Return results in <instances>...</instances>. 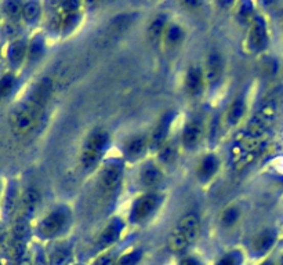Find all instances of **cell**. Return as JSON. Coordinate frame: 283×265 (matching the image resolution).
<instances>
[{"label": "cell", "instance_id": "6da1fadb", "mask_svg": "<svg viewBox=\"0 0 283 265\" xmlns=\"http://www.w3.org/2000/svg\"><path fill=\"white\" fill-rule=\"evenodd\" d=\"M275 120V113L268 108L257 109L246 129L237 135L231 147V163L236 170L249 166L264 148Z\"/></svg>", "mask_w": 283, "mask_h": 265}, {"label": "cell", "instance_id": "7a4b0ae2", "mask_svg": "<svg viewBox=\"0 0 283 265\" xmlns=\"http://www.w3.org/2000/svg\"><path fill=\"white\" fill-rule=\"evenodd\" d=\"M53 91L50 79H41L33 86L28 98L18 104L10 113V126L17 135L32 133L41 119Z\"/></svg>", "mask_w": 283, "mask_h": 265}, {"label": "cell", "instance_id": "3957f363", "mask_svg": "<svg viewBox=\"0 0 283 265\" xmlns=\"http://www.w3.org/2000/svg\"><path fill=\"white\" fill-rule=\"evenodd\" d=\"M108 145H110V134L105 130L96 129L92 131L82 148L80 162H82L83 169L86 171L94 170L101 162Z\"/></svg>", "mask_w": 283, "mask_h": 265}, {"label": "cell", "instance_id": "277c9868", "mask_svg": "<svg viewBox=\"0 0 283 265\" xmlns=\"http://www.w3.org/2000/svg\"><path fill=\"white\" fill-rule=\"evenodd\" d=\"M199 234V218L195 214H187L180 218L176 228L167 238L170 252L178 253L185 250Z\"/></svg>", "mask_w": 283, "mask_h": 265}, {"label": "cell", "instance_id": "5b68a950", "mask_svg": "<svg viewBox=\"0 0 283 265\" xmlns=\"http://www.w3.org/2000/svg\"><path fill=\"white\" fill-rule=\"evenodd\" d=\"M71 224V213L67 207H59L47 214L37 227V232L43 238H55L64 234Z\"/></svg>", "mask_w": 283, "mask_h": 265}, {"label": "cell", "instance_id": "8992f818", "mask_svg": "<svg viewBox=\"0 0 283 265\" xmlns=\"http://www.w3.org/2000/svg\"><path fill=\"white\" fill-rule=\"evenodd\" d=\"M268 45V31L267 24L263 17H253L250 19V27L247 32L245 47L250 53H260Z\"/></svg>", "mask_w": 283, "mask_h": 265}, {"label": "cell", "instance_id": "52a82bcc", "mask_svg": "<svg viewBox=\"0 0 283 265\" xmlns=\"http://www.w3.org/2000/svg\"><path fill=\"white\" fill-rule=\"evenodd\" d=\"M159 203L160 198L156 193H146L141 198H138L132 207L130 221L137 224V222L148 220L155 213L156 209L159 207Z\"/></svg>", "mask_w": 283, "mask_h": 265}, {"label": "cell", "instance_id": "ba28073f", "mask_svg": "<svg viewBox=\"0 0 283 265\" xmlns=\"http://www.w3.org/2000/svg\"><path fill=\"white\" fill-rule=\"evenodd\" d=\"M123 178V163L118 159H112L105 163L100 174L101 187L106 192H114L119 188V185Z\"/></svg>", "mask_w": 283, "mask_h": 265}, {"label": "cell", "instance_id": "9c48e42d", "mask_svg": "<svg viewBox=\"0 0 283 265\" xmlns=\"http://www.w3.org/2000/svg\"><path fill=\"white\" fill-rule=\"evenodd\" d=\"M203 72H205V79L209 83V86L215 87L219 85L223 79V75H224V58H223V55L217 51H213L207 58Z\"/></svg>", "mask_w": 283, "mask_h": 265}, {"label": "cell", "instance_id": "30bf717a", "mask_svg": "<svg viewBox=\"0 0 283 265\" xmlns=\"http://www.w3.org/2000/svg\"><path fill=\"white\" fill-rule=\"evenodd\" d=\"M203 133H205L203 121L201 119H192L184 127L183 137H181L183 145L187 149H195L201 144Z\"/></svg>", "mask_w": 283, "mask_h": 265}, {"label": "cell", "instance_id": "8fae6325", "mask_svg": "<svg viewBox=\"0 0 283 265\" xmlns=\"http://www.w3.org/2000/svg\"><path fill=\"white\" fill-rule=\"evenodd\" d=\"M205 72L199 67H191L185 76V91L191 97H199L205 89Z\"/></svg>", "mask_w": 283, "mask_h": 265}, {"label": "cell", "instance_id": "7c38bea8", "mask_svg": "<svg viewBox=\"0 0 283 265\" xmlns=\"http://www.w3.org/2000/svg\"><path fill=\"white\" fill-rule=\"evenodd\" d=\"M174 115L171 112L167 113L158 126L155 127V130L152 131L151 137L148 139V144L152 149H158L159 151L163 145L166 144V138H167V134H169L170 125H171V120H173Z\"/></svg>", "mask_w": 283, "mask_h": 265}, {"label": "cell", "instance_id": "4fadbf2b", "mask_svg": "<svg viewBox=\"0 0 283 265\" xmlns=\"http://www.w3.org/2000/svg\"><path fill=\"white\" fill-rule=\"evenodd\" d=\"M40 202V195L35 188H28L24 191L19 199V206H21V217L29 220L31 217L35 216Z\"/></svg>", "mask_w": 283, "mask_h": 265}, {"label": "cell", "instance_id": "5bb4252c", "mask_svg": "<svg viewBox=\"0 0 283 265\" xmlns=\"http://www.w3.org/2000/svg\"><path fill=\"white\" fill-rule=\"evenodd\" d=\"M163 180V173L155 163H145L140 171V181L146 188H156Z\"/></svg>", "mask_w": 283, "mask_h": 265}, {"label": "cell", "instance_id": "9a60e30c", "mask_svg": "<svg viewBox=\"0 0 283 265\" xmlns=\"http://www.w3.org/2000/svg\"><path fill=\"white\" fill-rule=\"evenodd\" d=\"M148 147H149V144H148V139L145 137H140V135L138 137H133L124 144V155L128 159H132V160H136V159L141 157L145 153Z\"/></svg>", "mask_w": 283, "mask_h": 265}, {"label": "cell", "instance_id": "2e32d148", "mask_svg": "<svg viewBox=\"0 0 283 265\" xmlns=\"http://www.w3.org/2000/svg\"><path fill=\"white\" fill-rule=\"evenodd\" d=\"M220 166V162L217 156L214 155H207L202 159V162L199 163V169H198V177L199 180L206 182L213 178V175L217 173Z\"/></svg>", "mask_w": 283, "mask_h": 265}, {"label": "cell", "instance_id": "e0dca14e", "mask_svg": "<svg viewBox=\"0 0 283 265\" xmlns=\"http://www.w3.org/2000/svg\"><path fill=\"white\" fill-rule=\"evenodd\" d=\"M245 113H246V104H245V101H243L242 98L236 99V101L227 109V112H225V126L228 127V129L229 127L236 126L237 123L243 119Z\"/></svg>", "mask_w": 283, "mask_h": 265}, {"label": "cell", "instance_id": "ac0fdd59", "mask_svg": "<svg viewBox=\"0 0 283 265\" xmlns=\"http://www.w3.org/2000/svg\"><path fill=\"white\" fill-rule=\"evenodd\" d=\"M123 229V222L122 220H112L111 224L106 225V228L104 229V232L101 235L100 238V244L101 247L110 246L111 243H114L118 240L119 235Z\"/></svg>", "mask_w": 283, "mask_h": 265}, {"label": "cell", "instance_id": "d6986e66", "mask_svg": "<svg viewBox=\"0 0 283 265\" xmlns=\"http://www.w3.org/2000/svg\"><path fill=\"white\" fill-rule=\"evenodd\" d=\"M25 55H28V46L24 40L13 42L7 51V57H9V63L13 67H18L23 63Z\"/></svg>", "mask_w": 283, "mask_h": 265}, {"label": "cell", "instance_id": "ffe728a7", "mask_svg": "<svg viewBox=\"0 0 283 265\" xmlns=\"http://www.w3.org/2000/svg\"><path fill=\"white\" fill-rule=\"evenodd\" d=\"M166 17L163 15H158L156 18H154L151 24H149V28H148V37L152 43H158L159 40L163 39L166 32Z\"/></svg>", "mask_w": 283, "mask_h": 265}, {"label": "cell", "instance_id": "44dd1931", "mask_svg": "<svg viewBox=\"0 0 283 265\" xmlns=\"http://www.w3.org/2000/svg\"><path fill=\"white\" fill-rule=\"evenodd\" d=\"M275 240V235L270 231H267V232H263L254 239V242H253V252L256 253L257 256H260L263 253H265L271 246H272V243Z\"/></svg>", "mask_w": 283, "mask_h": 265}, {"label": "cell", "instance_id": "7402d4cb", "mask_svg": "<svg viewBox=\"0 0 283 265\" xmlns=\"http://www.w3.org/2000/svg\"><path fill=\"white\" fill-rule=\"evenodd\" d=\"M43 54H45V39L40 35H37L28 45V58L33 63L40 59Z\"/></svg>", "mask_w": 283, "mask_h": 265}, {"label": "cell", "instance_id": "603a6c76", "mask_svg": "<svg viewBox=\"0 0 283 265\" xmlns=\"http://www.w3.org/2000/svg\"><path fill=\"white\" fill-rule=\"evenodd\" d=\"M28 235H29V222H28L27 218L19 217L18 220L14 222V227H13L14 242L25 243Z\"/></svg>", "mask_w": 283, "mask_h": 265}, {"label": "cell", "instance_id": "cb8c5ba5", "mask_svg": "<svg viewBox=\"0 0 283 265\" xmlns=\"http://www.w3.org/2000/svg\"><path fill=\"white\" fill-rule=\"evenodd\" d=\"M184 39V31L181 29L180 25H170L165 32V36H163V40L166 42V45L170 46V47H176L178 46Z\"/></svg>", "mask_w": 283, "mask_h": 265}, {"label": "cell", "instance_id": "d4e9b609", "mask_svg": "<svg viewBox=\"0 0 283 265\" xmlns=\"http://www.w3.org/2000/svg\"><path fill=\"white\" fill-rule=\"evenodd\" d=\"M72 253L68 247H57L50 256V265H68Z\"/></svg>", "mask_w": 283, "mask_h": 265}, {"label": "cell", "instance_id": "484cf974", "mask_svg": "<svg viewBox=\"0 0 283 265\" xmlns=\"http://www.w3.org/2000/svg\"><path fill=\"white\" fill-rule=\"evenodd\" d=\"M40 15V3L37 2H27L23 5V17L27 23H35Z\"/></svg>", "mask_w": 283, "mask_h": 265}, {"label": "cell", "instance_id": "4316f807", "mask_svg": "<svg viewBox=\"0 0 283 265\" xmlns=\"http://www.w3.org/2000/svg\"><path fill=\"white\" fill-rule=\"evenodd\" d=\"M177 159V147L173 142H166L159 149V160L162 165H171Z\"/></svg>", "mask_w": 283, "mask_h": 265}, {"label": "cell", "instance_id": "83f0119b", "mask_svg": "<svg viewBox=\"0 0 283 265\" xmlns=\"http://www.w3.org/2000/svg\"><path fill=\"white\" fill-rule=\"evenodd\" d=\"M17 200H18V195H17V188L14 185H10L5 196V203H3V209H5L6 216H11L17 207Z\"/></svg>", "mask_w": 283, "mask_h": 265}, {"label": "cell", "instance_id": "f1b7e54d", "mask_svg": "<svg viewBox=\"0 0 283 265\" xmlns=\"http://www.w3.org/2000/svg\"><path fill=\"white\" fill-rule=\"evenodd\" d=\"M23 5L24 3H19V2H15V0H9V2L3 3V11L11 19L18 18L19 15L23 14Z\"/></svg>", "mask_w": 283, "mask_h": 265}, {"label": "cell", "instance_id": "f546056e", "mask_svg": "<svg viewBox=\"0 0 283 265\" xmlns=\"http://www.w3.org/2000/svg\"><path fill=\"white\" fill-rule=\"evenodd\" d=\"M239 216L241 213L235 207H231V209H227V210L223 213V217H221V224L224 227H232L237 220H239Z\"/></svg>", "mask_w": 283, "mask_h": 265}, {"label": "cell", "instance_id": "4dcf8cb0", "mask_svg": "<svg viewBox=\"0 0 283 265\" xmlns=\"http://www.w3.org/2000/svg\"><path fill=\"white\" fill-rule=\"evenodd\" d=\"M14 86V76L13 75H5L0 79V99L9 94Z\"/></svg>", "mask_w": 283, "mask_h": 265}, {"label": "cell", "instance_id": "1f68e13d", "mask_svg": "<svg viewBox=\"0 0 283 265\" xmlns=\"http://www.w3.org/2000/svg\"><path fill=\"white\" fill-rule=\"evenodd\" d=\"M242 261V257L239 253H229L217 262V265H239Z\"/></svg>", "mask_w": 283, "mask_h": 265}, {"label": "cell", "instance_id": "d6a6232c", "mask_svg": "<svg viewBox=\"0 0 283 265\" xmlns=\"http://www.w3.org/2000/svg\"><path fill=\"white\" fill-rule=\"evenodd\" d=\"M140 258H141V254L138 252L128 253V254H124V256L119 260V265H137Z\"/></svg>", "mask_w": 283, "mask_h": 265}, {"label": "cell", "instance_id": "836d02e7", "mask_svg": "<svg viewBox=\"0 0 283 265\" xmlns=\"http://www.w3.org/2000/svg\"><path fill=\"white\" fill-rule=\"evenodd\" d=\"M251 11H253V6H251V3H243L242 6H241V10H239V15L242 17L243 19L246 18H251Z\"/></svg>", "mask_w": 283, "mask_h": 265}, {"label": "cell", "instance_id": "e575fe53", "mask_svg": "<svg viewBox=\"0 0 283 265\" xmlns=\"http://www.w3.org/2000/svg\"><path fill=\"white\" fill-rule=\"evenodd\" d=\"M94 265H115V256L111 254H105V256L100 257L98 260L94 262Z\"/></svg>", "mask_w": 283, "mask_h": 265}, {"label": "cell", "instance_id": "d590c367", "mask_svg": "<svg viewBox=\"0 0 283 265\" xmlns=\"http://www.w3.org/2000/svg\"><path fill=\"white\" fill-rule=\"evenodd\" d=\"M3 32H5L7 36H14L15 33H17V27H15V24L14 23H7L3 27Z\"/></svg>", "mask_w": 283, "mask_h": 265}, {"label": "cell", "instance_id": "8d00e7d4", "mask_svg": "<svg viewBox=\"0 0 283 265\" xmlns=\"http://www.w3.org/2000/svg\"><path fill=\"white\" fill-rule=\"evenodd\" d=\"M180 265H201L199 264V261L195 260V258H191V257H188L185 260L181 261V264Z\"/></svg>", "mask_w": 283, "mask_h": 265}, {"label": "cell", "instance_id": "74e56055", "mask_svg": "<svg viewBox=\"0 0 283 265\" xmlns=\"http://www.w3.org/2000/svg\"><path fill=\"white\" fill-rule=\"evenodd\" d=\"M17 265H33L32 261H31V258L27 256H24L21 260L17 261Z\"/></svg>", "mask_w": 283, "mask_h": 265}, {"label": "cell", "instance_id": "f35d334b", "mask_svg": "<svg viewBox=\"0 0 283 265\" xmlns=\"http://www.w3.org/2000/svg\"><path fill=\"white\" fill-rule=\"evenodd\" d=\"M35 265H46V260H45V257L39 254L36 257V261H35Z\"/></svg>", "mask_w": 283, "mask_h": 265}, {"label": "cell", "instance_id": "ab89813d", "mask_svg": "<svg viewBox=\"0 0 283 265\" xmlns=\"http://www.w3.org/2000/svg\"><path fill=\"white\" fill-rule=\"evenodd\" d=\"M5 236H6V231H5V228H3V225L0 224V242L5 239Z\"/></svg>", "mask_w": 283, "mask_h": 265}, {"label": "cell", "instance_id": "60d3db41", "mask_svg": "<svg viewBox=\"0 0 283 265\" xmlns=\"http://www.w3.org/2000/svg\"><path fill=\"white\" fill-rule=\"evenodd\" d=\"M263 265H272V264H271V262H265V264H263Z\"/></svg>", "mask_w": 283, "mask_h": 265}]
</instances>
